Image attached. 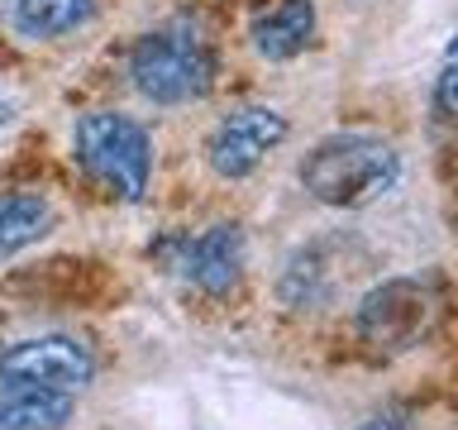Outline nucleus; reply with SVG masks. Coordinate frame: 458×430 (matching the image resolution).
<instances>
[{
  "label": "nucleus",
  "instance_id": "nucleus-13",
  "mask_svg": "<svg viewBox=\"0 0 458 430\" xmlns=\"http://www.w3.org/2000/svg\"><path fill=\"white\" fill-rule=\"evenodd\" d=\"M358 430H411V426L401 421V416H372V421H363Z\"/></svg>",
  "mask_w": 458,
  "mask_h": 430
},
{
  "label": "nucleus",
  "instance_id": "nucleus-1",
  "mask_svg": "<svg viewBox=\"0 0 458 430\" xmlns=\"http://www.w3.org/2000/svg\"><path fill=\"white\" fill-rule=\"evenodd\" d=\"M401 177V158L392 143L372 134H335L315 143L301 163V186L320 201V206H368L372 196L392 192Z\"/></svg>",
  "mask_w": 458,
  "mask_h": 430
},
{
  "label": "nucleus",
  "instance_id": "nucleus-6",
  "mask_svg": "<svg viewBox=\"0 0 458 430\" xmlns=\"http://www.w3.org/2000/svg\"><path fill=\"white\" fill-rule=\"evenodd\" d=\"M91 373H96L91 349L72 335H38L0 354V378L5 383H34V387H53V392L86 387Z\"/></svg>",
  "mask_w": 458,
  "mask_h": 430
},
{
  "label": "nucleus",
  "instance_id": "nucleus-11",
  "mask_svg": "<svg viewBox=\"0 0 458 430\" xmlns=\"http://www.w3.org/2000/svg\"><path fill=\"white\" fill-rule=\"evenodd\" d=\"M96 0H14V29L29 39H57L91 20Z\"/></svg>",
  "mask_w": 458,
  "mask_h": 430
},
{
  "label": "nucleus",
  "instance_id": "nucleus-5",
  "mask_svg": "<svg viewBox=\"0 0 458 430\" xmlns=\"http://www.w3.org/2000/svg\"><path fill=\"white\" fill-rule=\"evenodd\" d=\"M282 139H286V115L282 110L239 106L215 125V134L206 143V158H210V168L220 172V177L239 182V177H249V172H258L267 149H277Z\"/></svg>",
  "mask_w": 458,
  "mask_h": 430
},
{
  "label": "nucleus",
  "instance_id": "nucleus-2",
  "mask_svg": "<svg viewBox=\"0 0 458 430\" xmlns=\"http://www.w3.org/2000/svg\"><path fill=\"white\" fill-rule=\"evenodd\" d=\"M72 149H77V163L110 196L143 201L148 177H153V139L139 120L114 115V110H91L72 129Z\"/></svg>",
  "mask_w": 458,
  "mask_h": 430
},
{
  "label": "nucleus",
  "instance_id": "nucleus-4",
  "mask_svg": "<svg viewBox=\"0 0 458 430\" xmlns=\"http://www.w3.org/2000/svg\"><path fill=\"white\" fill-rule=\"evenodd\" d=\"M429 311H435L429 287H420L415 278H386L358 301V335L377 354H401L420 344V335L429 330Z\"/></svg>",
  "mask_w": 458,
  "mask_h": 430
},
{
  "label": "nucleus",
  "instance_id": "nucleus-10",
  "mask_svg": "<svg viewBox=\"0 0 458 430\" xmlns=\"http://www.w3.org/2000/svg\"><path fill=\"white\" fill-rule=\"evenodd\" d=\"M53 229V206L34 192H0V258L29 249Z\"/></svg>",
  "mask_w": 458,
  "mask_h": 430
},
{
  "label": "nucleus",
  "instance_id": "nucleus-8",
  "mask_svg": "<svg viewBox=\"0 0 458 430\" xmlns=\"http://www.w3.org/2000/svg\"><path fill=\"white\" fill-rule=\"evenodd\" d=\"M315 39V5L310 0H277L267 14L253 20V48L272 57V63H286V57L306 53Z\"/></svg>",
  "mask_w": 458,
  "mask_h": 430
},
{
  "label": "nucleus",
  "instance_id": "nucleus-3",
  "mask_svg": "<svg viewBox=\"0 0 458 430\" xmlns=\"http://www.w3.org/2000/svg\"><path fill=\"white\" fill-rule=\"evenodd\" d=\"M129 77H134L139 96H148L153 106H186V100H200L210 91L215 57L196 39V29L167 24L148 29L129 48Z\"/></svg>",
  "mask_w": 458,
  "mask_h": 430
},
{
  "label": "nucleus",
  "instance_id": "nucleus-12",
  "mask_svg": "<svg viewBox=\"0 0 458 430\" xmlns=\"http://www.w3.org/2000/svg\"><path fill=\"white\" fill-rule=\"evenodd\" d=\"M454 86H458V63H454V53H449V57H444V67H439V82H435V120L439 125H449L454 115H458Z\"/></svg>",
  "mask_w": 458,
  "mask_h": 430
},
{
  "label": "nucleus",
  "instance_id": "nucleus-9",
  "mask_svg": "<svg viewBox=\"0 0 458 430\" xmlns=\"http://www.w3.org/2000/svg\"><path fill=\"white\" fill-rule=\"evenodd\" d=\"M72 411H77L72 392H53V387L10 383L0 392V430H63Z\"/></svg>",
  "mask_w": 458,
  "mask_h": 430
},
{
  "label": "nucleus",
  "instance_id": "nucleus-7",
  "mask_svg": "<svg viewBox=\"0 0 458 430\" xmlns=\"http://www.w3.org/2000/svg\"><path fill=\"white\" fill-rule=\"evenodd\" d=\"M182 272L206 297H229L243 278V229L239 225H210L206 235L182 244Z\"/></svg>",
  "mask_w": 458,
  "mask_h": 430
},
{
  "label": "nucleus",
  "instance_id": "nucleus-14",
  "mask_svg": "<svg viewBox=\"0 0 458 430\" xmlns=\"http://www.w3.org/2000/svg\"><path fill=\"white\" fill-rule=\"evenodd\" d=\"M10 120V106H0V125H5Z\"/></svg>",
  "mask_w": 458,
  "mask_h": 430
}]
</instances>
